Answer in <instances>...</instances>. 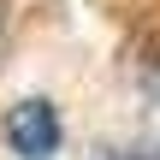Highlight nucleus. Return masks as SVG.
<instances>
[{"mask_svg": "<svg viewBox=\"0 0 160 160\" xmlns=\"http://www.w3.org/2000/svg\"><path fill=\"white\" fill-rule=\"evenodd\" d=\"M6 148L18 160H53L59 154V113H53V101H18L6 113Z\"/></svg>", "mask_w": 160, "mask_h": 160, "instance_id": "1", "label": "nucleus"}]
</instances>
